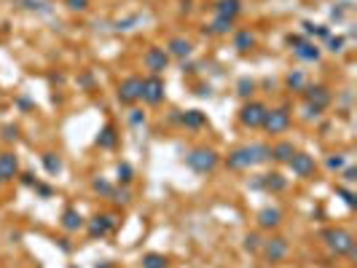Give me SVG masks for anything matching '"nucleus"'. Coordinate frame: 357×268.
<instances>
[{
    "label": "nucleus",
    "instance_id": "f257e3e1",
    "mask_svg": "<svg viewBox=\"0 0 357 268\" xmlns=\"http://www.w3.org/2000/svg\"><path fill=\"white\" fill-rule=\"evenodd\" d=\"M266 158H271V148L266 145H247V148H239L229 156V166L231 169H247V166H255L263 164Z\"/></svg>",
    "mask_w": 357,
    "mask_h": 268
},
{
    "label": "nucleus",
    "instance_id": "f03ea898",
    "mask_svg": "<svg viewBox=\"0 0 357 268\" xmlns=\"http://www.w3.org/2000/svg\"><path fill=\"white\" fill-rule=\"evenodd\" d=\"M185 164L191 169H196L199 175H207V172H212L218 166V153L210 150V148H196L185 156Z\"/></svg>",
    "mask_w": 357,
    "mask_h": 268
},
{
    "label": "nucleus",
    "instance_id": "7ed1b4c3",
    "mask_svg": "<svg viewBox=\"0 0 357 268\" xmlns=\"http://www.w3.org/2000/svg\"><path fill=\"white\" fill-rule=\"evenodd\" d=\"M266 105L263 102H250V105H244L242 113H239V121L244 123V126H250V129H255V126H263V118H266Z\"/></svg>",
    "mask_w": 357,
    "mask_h": 268
},
{
    "label": "nucleus",
    "instance_id": "20e7f679",
    "mask_svg": "<svg viewBox=\"0 0 357 268\" xmlns=\"http://www.w3.org/2000/svg\"><path fill=\"white\" fill-rule=\"evenodd\" d=\"M263 126H266L269 134H279V131H285L290 126V113L285 108H279V110H269L266 113V118H263Z\"/></svg>",
    "mask_w": 357,
    "mask_h": 268
},
{
    "label": "nucleus",
    "instance_id": "39448f33",
    "mask_svg": "<svg viewBox=\"0 0 357 268\" xmlns=\"http://www.w3.org/2000/svg\"><path fill=\"white\" fill-rule=\"evenodd\" d=\"M325 242H328V247H331L333 252H338V255L352 252V247H354L352 236L346 233V231H328V233H325Z\"/></svg>",
    "mask_w": 357,
    "mask_h": 268
},
{
    "label": "nucleus",
    "instance_id": "423d86ee",
    "mask_svg": "<svg viewBox=\"0 0 357 268\" xmlns=\"http://www.w3.org/2000/svg\"><path fill=\"white\" fill-rule=\"evenodd\" d=\"M118 99L121 102H137L143 99V78H126L118 86Z\"/></svg>",
    "mask_w": 357,
    "mask_h": 268
},
{
    "label": "nucleus",
    "instance_id": "0eeeda50",
    "mask_svg": "<svg viewBox=\"0 0 357 268\" xmlns=\"http://www.w3.org/2000/svg\"><path fill=\"white\" fill-rule=\"evenodd\" d=\"M287 164L293 169V175H298V177H309V175H314V169H317L314 158L306 156V153H293V158H290Z\"/></svg>",
    "mask_w": 357,
    "mask_h": 268
},
{
    "label": "nucleus",
    "instance_id": "6e6552de",
    "mask_svg": "<svg viewBox=\"0 0 357 268\" xmlns=\"http://www.w3.org/2000/svg\"><path fill=\"white\" fill-rule=\"evenodd\" d=\"M143 99L148 105H158L164 99V83L158 81V78H148L143 81Z\"/></svg>",
    "mask_w": 357,
    "mask_h": 268
},
{
    "label": "nucleus",
    "instance_id": "1a4fd4ad",
    "mask_svg": "<svg viewBox=\"0 0 357 268\" xmlns=\"http://www.w3.org/2000/svg\"><path fill=\"white\" fill-rule=\"evenodd\" d=\"M263 252H266V257L271 263H277L282 257H287V242L285 239H271V242H266V247H263Z\"/></svg>",
    "mask_w": 357,
    "mask_h": 268
},
{
    "label": "nucleus",
    "instance_id": "9d476101",
    "mask_svg": "<svg viewBox=\"0 0 357 268\" xmlns=\"http://www.w3.org/2000/svg\"><path fill=\"white\" fill-rule=\"evenodd\" d=\"M167 51L164 49H148V54H145V64H148V70H153L156 75L167 67Z\"/></svg>",
    "mask_w": 357,
    "mask_h": 268
},
{
    "label": "nucleus",
    "instance_id": "9b49d317",
    "mask_svg": "<svg viewBox=\"0 0 357 268\" xmlns=\"http://www.w3.org/2000/svg\"><path fill=\"white\" fill-rule=\"evenodd\" d=\"M19 172V161L14 153H0V180H11Z\"/></svg>",
    "mask_w": 357,
    "mask_h": 268
},
{
    "label": "nucleus",
    "instance_id": "f8f14e48",
    "mask_svg": "<svg viewBox=\"0 0 357 268\" xmlns=\"http://www.w3.org/2000/svg\"><path fill=\"white\" fill-rule=\"evenodd\" d=\"M306 97H309V102H312L317 110H319V108H325V105L331 102V94H328L325 86H312V89L306 91Z\"/></svg>",
    "mask_w": 357,
    "mask_h": 268
},
{
    "label": "nucleus",
    "instance_id": "ddd939ff",
    "mask_svg": "<svg viewBox=\"0 0 357 268\" xmlns=\"http://www.w3.org/2000/svg\"><path fill=\"white\" fill-rule=\"evenodd\" d=\"M293 153H296V148H293V142H277L274 148H271V158H277V161H287L293 158Z\"/></svg>",
    "mask_w": 357,
    "mask_h": 268
},
{
    "label": "nucleus",
    "instance_id": "4468645a",
    "mask_svg": "<svg viewBox=\"0 0 357 268\" xmlns=\"http://www.w3.org/2000/svg\"><path fill=\"white\" fill-rule=\"evenodd\" d=\"M110 228H113V217L102 215V217H94V223L89 225V231H91V236H105Z\"/></svg>",
    "mask_w": 357,
    "mask_h": 268
},
{
    "label": "nucleus",
    "instance_id": "2eb2a0df",
    "mask_svg": "<svg viewBox=\"0 0 357 268\" xmlns=\"http://www.w3.org/2000/svg\"><path fill=\"white\" fill-rule=\"evenodd\" d=\"M237 14H239V0H220L218 3V16L234 19Z\"/></svg>",
    "mask_w": 357,
    "mask_h": 268
},
{
    "label": "nucleus",
    "instance_id": "dca6fc26",
    "mask_svg": "<svg viewBox=\"0 0 357 268\" xmlns=\"http://www.w3.org/2000/svg\"><path fill=\"white\" fill-rule=\"evenodd\" d=\"M279 209H263L261 212V217H258V223L263 225V228H274V225H279Z\"/></svg>",
    "mask_w": 357,
    "mask_h": 268
},
{
    "label": "nucleus",
    "instance_id": "f3484780",
    "mask_svg": "<svg viewBox=\"0 0 357 268\" xmlns=\"http://www.w3.org/2000/svg\"><path fill=\"white\" fill-rule=\"evenodd\" d=\"M62 225L68 228V231H78V228L83 225V217L75 212V209H68V212H64V220H62Z\"/></svg>",
    "mask_w": 357,
    "mask_h": 268
},
{
    "label": "nucleus",
    "instance_id": "a211bd4d",
    "mask_svg": "<svg viewBox=\"0 0 357 268\" xmlns=\"http://www.w3.org/2000/svg\"><path fill=\"white\" fill-rule=\"evenodd\" d=\"M296 56H301V59H306V62H314V59H319V51L312 43H301L296 49Z\"/></svg>",
    "mask_w": 357,
    "mask_h": 268
},
{
    "label": "nucleus",
    "instance_id": "6ab92c4d",
    "mask_svg": "<svg viewBox=\"0 0 357 268\" xmlns=\"http://www.w3.org/2000/svg\"><path fill=\"white\" fill-rule=\"evenodd\" d=\"M191 49H193V46L188 43V41H183V38H175V41L169 43V51H172L175 56H188V54H191Z\"/></svg>",
    "mask_w": 357,
    "mask_h": 268
},
{
    "label": "nucleus",
    "instance_id": "aec40b11",
    "mask_svg": "<svg viewBox=\"0 0 357 268\" xmlns=\"http://www.w3.org/2000/svg\"><path fill=\"white\" fill-rule=\"evenodd\" d=\"M234 30V19H225V16H218L212 22V32H218V35H225V32H231Z\"/></svg>",
    "mask_w": 357,
    "mask_h": 268
},
{
    "label": "nucleus",
    "instance_id": "412c9836",
    "mask_svg": "<svg viewBox=\"0 0 357 268\" xmlns=\"http://www.w3.org/2000/svg\"><path fill=\"white\" fill-rule=\"evenodd\" d=\"M97 142H100V148H113V145H116V131H113V126H105V129H102V134L97 137Z\"/></svg>",
    "mask_w": 357,
    "mask_h": 268
},
{
    "label": "nucleus",
    "instance_id": "4be33fe9",
    "mask_svg": "<svg viewBox=\"0 0 357 268\" xmlns=\"http://www.w3.org/2000/svg\"><path fill=\"white\" fill-rule=\"evenodd\" d=\"M143 268H167V257L164 255H145Z\"/></svg>",
    "mask_w": 357,
    "mask_h": 268
},
{
    "label": "nucleus",
    "instance_id": "5701e85b",
    "mask_svg": "<svg viewBox=\"0 0 357 268\" xmlns=\"http://www.w3.org/2000/svg\"><path fill=\"white\" fill-rule=\"evenodd\" d=\"M183 121H185V126H191V129H196V126H202V123H204V116H202V113H199V110H188Z\"/></svg>",
    "mask_w": 357,
    "mask_h": 268
},
{
    "label": "nucleus",
    "instance_id": "b1692460",
    "mask_svg": "<svg viewBox=\"0 0 357 268\" xmlns=\"http://www.w3.org/2000/svg\"><path fill=\"white\" fill-rule=\"evenodd\" d=\"M263 185H266L269 190H282V188H285V180H282L279 175H266V180H263Z\"/></svg>",
    "mask_w": 357,
    "mask_h": 268
},
{
    "label": "nucleus",
    "instance_id": "393cba45",
    "mask_svg": "<svg viewBox=\"0 0 357 268\" xmlns=\"http://www.w3.org/2000/svg\"><path fill=\"white\" fill-rule=\"evenodd\" d=\"M252 43H255V38H252L250 32H239V38H237V49L239 51H247Z\"/></svg>",
    "mask_w": 357,
    "mask_h": 268
},
{
    "label": "nucleus",
    "instance_id": "a878e982",
    "mask_svg": "<svg viewBox=\"0 0 357 268\" xmlns=\"http://www.w3.org/2000/svg\"><path fill=\"white\" fill-rule=\"evenodd\" d=\"M43 164H46V169H49V172H51V175H56V172H59V169H62V164H59V158H54V156H51V153H46V156H43Z\"/></svg>",
    "mask_w": 357,
    "mask_h": 268
},
{
    "label": "nucleus",
    "instance_id": "bb28decb",
    "mask_svg": "<svg viewBox=\"0 0 357 268\" xmlns=\"http://www.w3.org/2000/svg\"><path fill=\"white\" fill-rule=\"evenodd\" d=\"M287 86L290 89H304V73H290L287 75Z\"/></svg>",
    "mask_w": 357,
    "mask_h": 268
},
{
    "label": "nucleus",
    "instance_id": "cd10ccee",
    "mask_svg": "<svg viewBox=\"0 0 357 268\" xmlns=\"http://www.w3.org/2000/svg\"><path fill=\"white\" fill-rule=\"evenodd\" d=\"M129 180H132V166L118 164V183H129Z\"/></svg>",
    "mask_w": 357,
    "mask_h": 268
},
{
    "label": "nucleus",
    "instance_id": "c85d7f7f",
    "mask_svg": "<svg viewBox=\"0 0 357 268\" xmlns=\"http://www.w3.org/2000/svg\"><path fill=\"white\" fill-rule=\"evenodd\" d=\"M143 121H145L143 113H140V110H132V116H129V123H132V126H140Z\"/></svg>",
    "mask_w": 357,
    "mask_h": 268
},
{
    "label": "nucleus",
    "instance_id": "c756f323",
    "mask_svg": "<svg viewBox=\"0 0 357 268\" xmlns=\"http://www.w3.org/2000/svg\"><path fill=\"white\" fill-rule=\"evenodd\" d=\"M73 11H86V6H89V0H68Z\"/></svg>",
    "mask_w": 357,
    "mask_h": 268
},
{
    "label": "nucleus",
    "instance_id": "7c9ffc66",
    "mask_svg": "<svg viewBox=\"0 0 357 268\" xmlns=\"http://www.w3.org/2000/svg\"><path fill=\"white\" fill-rule=\"evenodd\" d=\"M239 94H242V97H247V94H252V81H247V78H244V81L239 83Z\"/></svg>",
    "mask_w": 357,
    "mask_h": 268
},
{
    "label": "nucleus",
    "instance_id": "2f4dec72",
    "mask_svg": "<svg viewBox=\"0 0 357 268\" xmlns=\"http://www.w3.org/2000/svg\"><path fill=\"white\" fill-rule=\"evenodd\" d=\"M116 201H118V204H129V201H132V193H129V190H118V193H116Z\"/></svg>",
    "mask_w": 357,
    "mask_h": 268
},
{
    "label": "nucleus",
    "instance_id": "473e14b6",
    "mask_svg": "<svg viewBox=\"0 0 357 268\" xmlns=\"http://www.w3.org/2000/svg\"><path fill=\"white\" fill-rule=\"evenodd\" d=\"M328 166H331V169H341V166H344V158H341V156L328 158Z\"/></svg>",
    "mask_w": 357,
    "mask_h": 268
},
{
    "label": "nucleus",
    "instance_id": "72a5a7b5",
    "mask_svg": "<svg viewBox=\"0 0 357 268\" xmlns=\"http://www.w3.org/2000/svg\"><path fill=\"white\" fill-rule=\"evenodd\" d=\"M338 193H341V196L346 198V204H349V207H354V196L349 193V190H344V188H338Z\"/></svg>",
    "mask_w": 357,
    "mask_h": 268
},
{
    "label": "nucleus",
    "instance_id": "f704fd0d",
    "mask_svg": "<svg viewBox=\"0 0 357 268\" xmlns=\"http://www.w3.org/2000/svg\"><path fill=\"white\" fill-rule=\"evenodd\" d=\"M94 190H102V193H110V185H108V183H102V180H97V183H94Z\"/></svg>",
    "mask_w": 357,
    "mask_h": 268
},
{
    "label": "nucleus",
    "instance_id": "c9c22d12",
    "mask_svg": "<svg viewBox=\"0 0 357 268\" xmlns=\"http://www.w3.org/2000/svg\"><path fill=\"white\" fill-rule=\"evenodd\" d=\"M247 250H258V236L255 233L247 236Z\"/></svg>",
    "mask_w": 357,
    "mask_h": 268
},
{
    "label": "nucleus",
    "instance_id": "e433bc0d",
    "mask_svg": "<svg viewBox=\"0 0 357 268\" xmlns=\"http://www.w3.org/2000/svg\"><path fill=\"white\" fill-rule=\"evenodd\" d=\"M341 43H344V41H341V38H333V41H331V46H333V51H338V49H341Z\"/></svg>",
    "mask_w": 357,
    "mask_h": 268
},
{
    "label": "nucleus",
    "instance_id": "4c0bfd02",
    "mask_svg": "<svg viewBox=\"0 0 357 268\" xmlns=\"http://www.w3.org/2000/svg\"><path fill=\"white\" fill-rule=\"evenodd\" d=\"M16 137V129H6V140H14Z\"/></svg>",
    "mask_w": 357,
    "mask_h": 268
},
{
    "label": "nucleus",
    "instance_id": "58836bf2",
    "mask_svg": "<svg viewBox=\"0 0 357 268\" xmlns=\"http://www.w3.org/2000/svg\"><path fill=\"white\" fill-rule=\"evenodd\" d=\"M0 183H3V180H0Z\"/></svg>",
    "mask_w": 357,
    "mask_h": 268
}]
</instances>
